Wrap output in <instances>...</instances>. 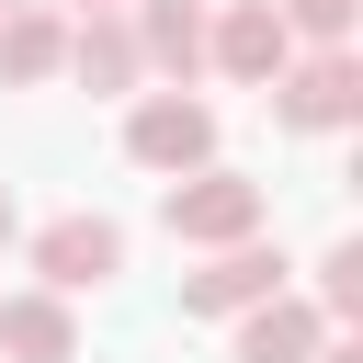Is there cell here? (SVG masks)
<instances>
[{
	"label": "cell",
	"mask_w": 363,
	"mask_h": 363,
	"mask_svg": "<svg viewBox=\"0 0 363 363\" xmlns=\"http://www.w3.org/2000/svg\"><path fill=\"white\" fill-rule=\"evenodd\" d=\"M0 363H79V318H68L57 284L0 295Z\"/></svg>",
	"instance_id": "9"
},
{
	"label": "cell",
	"mask_w": 363,
	"mask_h": 363,
	"mask_svg": "<svg viewBox=\"0 0 363 363\" xmlns=\"http://www.w3.org/2000/svg\"><path fill=\"white\" fill-rule=\"evenodd\" d=\"M284 23H295V45H352V23H363V0H272Z\"/></svg>",
	"instance_id": "13"
},
{
	"label": "cell",
	"mask_w": 363,
	"mask_h": 363,
	"mask_svg": "<svg viewBox=\"0 0 363 363\" xmlns=\"http://www.w3.org/2000/svg\"><path fill=\"white\" fill-rule=\"evenodd\" d=\"M136 57L193 91L204 79V0H136Z\"/></svg>",
	"instance_id": "10"
},
{
	"label": "cell",
	"mask_w": 363,
	"mask_h": 363,
	"mask_svg": "<svg viewBox=\"0 0 363 363\" xmlns=\"http://www.w3.org/2000/svg\"><path fill=\"white\" fill-rule=\"evenodd\" d=\"M284 57H295V23H284L272 0H216V11H204V68H227V79L261 91Z\"/></svg>",
	"instance_id": "5"
},
{
	"label": "cell",
	"mask_w": 363,
	"mask_h": 363,
	"mask_svg": "<svg viewBox=\"0 0 363 363\" xmlns=\"http://www.w3.org/2000/svg\"><path fill=\"white\" fill-rule=\"evenodd\" d=\"M57 68H68L79 91H136V79H147V57H136V23H125V11H79Z\"/></svg>",
	"instance_id": "8"
},
{
	"label": "cell",
	"mask_w": 363,
	"mask_h": 363,
	"mask_svg": "<svg viewBox=\"0 0 363 363\" xmlns=\"http://www.w3.org/2000/svg\"><path fill=\"white\" fill-rule=\"evenodd\" d=\"M284 250L250 227V238H216L204 250V272H182V318H238V306H261V295H284Z\"/></svg>",
	"instance_id": "4"
},
{
	"label": "cell",
	"mask_w": 363,
	"mask_h": 363,
	"mask_svg": "<svg viewBox=\"0 0 363 363\" xmlns=\"http://www.w3.org/2000/svg\"><path fill=\"white\" fill-rule=\"evenodd\" d=\"M318 340H329V318H318V295H295V284L227 318V363H306Z\"/></svg>",
	"instance_id": "7"
},
{
	"label": "cell",
	"mask_w": 363,
	"mask_h": 363,
	"mask_svg": "<svg viewBox=\"0 0 363 363\" xmlns=\"http://www.w3.org/2000/svg\"><path fill=\"white\" fill-rule=\"evenodd\" d=\"M125 159L159 170V182H170V170H204V159H216V102H193L182 79H170V91H136V113H125Z\"/></svg>",
	"instance_id": "3"
},
{
	"label": "cell",
	"mask_w": 363,
	"mask_h": 363,
	"mask_svg": "<svg viewBox=\"0 0 363 363\" xmlns=\"http://www.w3.org/2000/svg\"><path fill=\"white\" fill-rule=\"evenodd\" d=\"M261 91H272V125H295V136L363 125V57H352V45H295Z\"/></svg>",
	"instance_id": "1"
},
{
	"label": "cell",
	"mask_w": 363,
	"mask_h": 363,
	"mask_svg": "<svg viewBox=\"0 0 363 363\" xmlns=\"http://www.w3.org/2000/svg\"><path fill=\"white\" fill-rule=\"evenodd\" d=\"M34 272H45L57 295H91V284L125 272V227H113V216H45V227H34Z\"/></svg>",
	"instance_id": "6"
},
{
	"label": "cell",
	"mask_w": 363,
	"mask_h": 363,
	"mask_svg": "<svg viewBox=\"0 0 363 363\" xmlns=\"http://www.w3.org/2000/svg\"><path fill=\"white\" fill-rule=\"evenodd\" d=\"M0 11H11V0H0Z\"/></svg>",
	"instance_id": "17"
},
{
	"label": "cell",
	"mask_w": 363,
	"mask_h": 363,
	"mask_svg": "<svg viewBox=\"0 0 363 363\" xmlns=\"http://www.w3.org/2000/svg\"><path fill=\"white\" fill-rule=\"evenodd\" d=\"M318 318H329V329L363 318V238H329V261H318Z\"/></svg>",
	"instance_id": "12"
},
{
	"label": "cell",
	"mask_w": 363,
	"mask_h": 363,
	"mask_svg": "<svg viewBox=\"0 0 363 363\" xmlns=\"http://www.w3.org/2000/svg\"><path fill=\"white\" fill-rule=\"evenodd\" d=\"M79 11H125V0H79Z\"/></svg>",
	"instance_id": "16"
},
{
	"label": "cell",
	"mask_w": 363,
	"mask_h": 363,
	"mask_svg": "<svg viewBox=\"0 0 363 363\" xmlns=\"http://www.w3.org/2000/svg\"><path fill=\"white\" fill-rule=\"evenodd\" d=\"M272 216V193L250 182V170H227V159H204V170H170V193H159V227L182 238V250H216V238H250Z\"/></svg>",
	"instance_id": "2"
},
{
	"label": "cell",
	"mask_w": 363,
	"mask_h": 363,
	"mask_svg": "<svg viewBox=\"0 0 363 363\" xmlns=\"http://www.w3.org/2000/svg\"><path fill=\"white\" fill-rule=\"evenodd\" d=\"M306 363H363V340H352V329H329V340H318Z\"/></svg>",
	"instance_id": "14"
},
{
	"label": "cell",
	"mask_w": 363,
	"mask_h": 363,
	"mask_svg": "<svg viewBox=\"0 0 363 363\" xmlns=\"http://www.w3.org/2000/svg\"><path fill=\"white\" fill-rule=\"evenodd\" d=\"M11 238H23V216H11V193H0V250H11Z\"/></svg>",
	"instance_id": "15"
},
{
	"label": "cell",
	"mask_w": 363,
	"mask_h": 363,
	"mask_svg": "<svg viewBox=\"0 0 363 363\" xmlns=\"http://www.w3.org/2000/svg\"><path fill=\"white\" fill-rule=\"evenodd\" d=\"M57 57H68V11H45V0H11V11H0V91H34V79H57Z\"/></svg>",
	"instance_id": "11"
}]
</instances>
